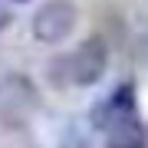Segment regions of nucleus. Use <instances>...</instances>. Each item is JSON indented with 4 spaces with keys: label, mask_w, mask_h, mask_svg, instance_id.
Instances as JSON below:
<instances>
[{
    "label": "nucleus",
    "mask_w": 148,
    "mask_h": 148,
    "mask_svg": "<svg viewBox=\"0 0 148 148\" xmlns=\"http://www.w3.org/2000/svg\"><path fill=\"white\" fill-rule=\"evenodd\" d=\"M79 23V7L73 0H46L30 20V30H33V40L43 43V46H56L63 43L69 33L76 30Z\"/></svg>",
    "instance_id": "obj_1"
},
{
    "label": "nucleus",
    "mask_w": 148,
    "mask_h": 148,
    "mask_svg": "<svg viewBox=\"0 0 148 148\" xmlns=\"http://www.w3.org/2000/svg\"><path fill=\"white\" fill-rule=\"evenodd\" d=\"M128 115H138V109H135V86H132V82H122L119 89L109 95V99L95 102L92 112H89L92 125H95V128H102V132H109L115 122L128 119Z\"/></svg>",
    "instance_id": "obj_4"
},
{
    "label": "nucleus",
    "mask_w": 148,
    "mask_h": 148,
    "mask_svg": "<svg viewBox=\"0 0 148 148\" xmlns=\"http://www.w3.org/2000/svg\"><path fill=\"white\" fill-rule=\"evenodd\" d=\"M13 3H30V0H13Z\"/></svg>",
    "instance_id": "obj_6"
},
{
    "label": "nucleus",
    "mask_w": 148,
    "mask_h": 148,
    "mask_svg": "<svg viewBox=\"0 0 148 148\" xmlns=\"http://www.w3.org/2000/svg\"><path fill=\"white\" fill-rule=\"evenodd\" d=\"M109 69V46L106 40L89 36L76 46V53L66 56V76L76 86H95Z\"/></svg>",
    "instance_id": "obj_3"
},
{
    "label": "nucleus",
    "mask_w": 148,
    "mask_h": 148,
    "mask_svg": "<svg viewBox=\"0 0 148 148\" xmlns=\"http://www.w3.org/2000/svg\"><path fill=\"white\" fill-rule=\"evenodd\" d=\"M0 82H3V79H0Z\"/></svg>",
    "instance_id": "obj_7"
},
{
    "label": "nucleus",
    "mask_w": 148,
    "mask_h": 148,
    "mask_svg": "<svg viewBox=\"0 0 148 148\" xmlns=\"http://www.w3.org/2000/svg\"><path fill=\"white\" fill-rule=\"evenodd\" d=\"M109 148H148V132L138 122V115H128L109 128Z\"/></svg>",
    "instance_id": "obj_5"
},
{
    "label": "nucleus",
    "mask_w": 148,
    "mask_h": 148,
    "mask_svg": "<svg viewBox=\"0 0 148 148\" xmlns=\"http://www.w3.org/2000/svg\"><path fill=\"white\" fill-rule=\"evenodd\" d=\"M36 106H40V95L30 76L23 73L3 76V82H0V119L7 128H23V122L33 115Z\"/></svg>",
    "instance_id": "obj_2"
}]
</instances>
